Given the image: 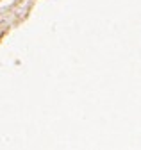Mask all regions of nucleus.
Segmentation results:
<instances>
[]
</instances>
